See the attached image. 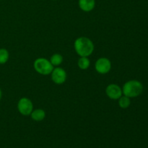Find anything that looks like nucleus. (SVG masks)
I'll return each mask as SVG.
<instances>
[{
  "label": "nucleus",
  "mask_w": 148,
  "mask_h": 148,
  "mask_svg": "<svg viewBox=\"0 0 148 148\" xmlns=\"http://www.w3.org/2000/svg\"><path fill=\"white\" fill-rule=\"evenodd\" d=\"M17 109L23 116H30L33 111V104L29 98H22L17 103Z\"/></svg>",
  "instance_id": "obj_4"
},
{
  "label": "nucleus",
  "mask_w": 148,
  "mask_h": 148,
  "mask_svg": "<svg viewBox=\"0 0 148 148\" xmlns=\"http://www.w3.org/2000/svg\"><path fill=\"white\" fill-rule=\"evenodd\" d=\"M30 116H31L32 119L34 120V121H41L46 117V112H45L44 110L38 108V109L33 110Z\"/></svg>",
  "instance_id": "obj_9"
},
{
  "label": "nucleus",
  "mask_w": 148,
  "mask_h": 148,
  "mask_svg": "<svg viewBox=\"0 0 148 148\" xmlns=\"http://www.w3.org/2000/svg\"><path fill=\"white\" fill-rule=\"evenodd\" d=\"M143 85L140 81L132 79L126 82L122 88L124 95L129 98H135L143 92Z\"/></svg>",
  "instance_id": "obj_2"
},
{
  "label": "nucleus",
  "mask_w": 148,
  "mask_h": 148,
  "mask_svg": "<svg viewBox=\"0 0 148 148\" xmlns=\"http://www.w3.org/2000/svg\"><path fill=\"white\" fill-rule=\"evenodd\" d=\"M1 96H2V92H1V88H0V100H1Z\"/></svg>",
  "instance_id": "obj_14"
},
{
  "label": "nucleus",
  "mask_w": 148,
  "mask_h": 148,
  "mask_svg": "<svg viewBox=\"0 0 148 148\" xmlns=\"http://www.w3.org/2000/svg\"><path fill=\"white\" fill-rule=\"evenodd\" d=\"M79 7L82 11L90 12L95 8V0H79L78 1Z\"/></svg>",
  "instance_id": "obj_8"
},
{
  "label": "nucleus",
  "mask_w": 148,
  "mask_h": 148,
  "mask_svg": "<svg viewBox=\"0 0 148 148\" xmlns=\"http://www.w3.org/2000/svg\"><path fill=\"white\" fill-rule=\"evenodd\" d=\"M10 58V53L5 49H0V64L7 63Z\"/></svg>",
  "instance_id": "obj_13"
},
{
  "label": "nucleus",
  "mask_w": 148,
  "mask_h": 148,
  "mask_svg": "<svg viewBox=\"0 0 148 148\" xmlns=\"http://www.w3.org/2000/svg\"><path fill=\"white\" fill-rule=\"evenodd\" d=\"M106 93L112 100H119L122 96V89L116 84H110L106 87Z\"/></svg>",
  "instance_id": "obj_6"
},
{
  "label": "nucleus",
  "mask_w": 148,
  "mask_h": 148,
  "mask_svg": "<svg viewBox=\"0 0 148 148\" xmlns=\"http://www.w3.org/2000/svg\"><path fill=\"white\" fill-rule=\"evenodd\" d=\"M77 65L79 69H82V70H85V69H88L89 68L90 65V59L88 57L81 56L79 60H78Z\"/></svg>",
  "instance_id": "obj_10"
},
{
  "label": "nucleus",
  "mask_w": 148,
  "mask_h": 148,
  "mask_svg": "<svg viewBox=\"0 0 148 148\" xmlns=\"http://www.w3.org/2000/svg\"><path fill=\"white\" fill-rule=\"evenodd\" d=\"M95 69L99 74L105 75L108 73L111 69V61L106 57H101L96 61Z\"/></svg>",
  "instance_id": "obj_5"
},
{
  "label": "nucleus",
  "mask_w": 148,
  "mask_h": 148,
  "mask_svg": "<svg viewBox=\"0 0 148 148\" xmlns=\"http://www.w3.org/2000/svg\"><path fill=\"white\" fill-rule=\"evenodd\" d=\"M51 74V79L54 83L60 85V84H63L66 81V72L62 68H53Z\"/></svg>",
  "instance_id": "obj_7"
},
{
  "label": "nucleus",
  "mask_w": 148,
  "mask_h": 148,
  "mask_svg": "<svg viewBox=\"0 0 148 148\" xmlns=\"http://www.w3.org/2000/svg\"><path fill=\"white\" fill-rule=\"evenodd\" d=\"M75 51L79 56H90L94 51V44L92 40L87 37H79L74 43Z\"/></svg>",
  "instance_id": "obj_1"
},
{
  "label": "nucleus",
  "mask_w": 148,
  "mask_h": 148,
  "mask_svg": "<svg viewBox=\"0 0 148 148\" xmlns=\"http://www.w3.org/2000/svg\"><path fill=\"white\" fill-rule=\"evenodd\" d=\"M35 70L42 75H49L53 69V66L51 64L50 61L45 58H38L36 59L33 63Z\"/></svg>",
  "instance_id": "obj_3"
},
{
  "label": "nucleus",
  "mask_w": 148,
  "mask_h": 148,
  "mask_svg": "<svg viewBox=\"0 0 148 148\" xmlns=\"http://www.w3.org/2000/svg\"><path fill=\"white\" fill-rule=\"evenodd\" d=\"M131 104V101H130V98L126 96V95H123L121 98L119 99V106L121 107V108H127Z\"/></svg>",
  "instance_id": "obj_12"
},
{
  "label": "nucleus",
  "mask_w": 148,
  "mask_h": 148,
  "mask_svg": "<svg viewBox=\"0 0 148 148\" xmlns=\"http://www.w3.org/2000/svg\"><path fill=\"white\" fill-rule=\"evenodd\" d=\"M49 61H50L51 64L53 66H59L62 63V62H63V57L59 53H54V54H53L51 56V59Z\"/></svg>",
  "instance_id": "obj_11"
}]
</instances>
